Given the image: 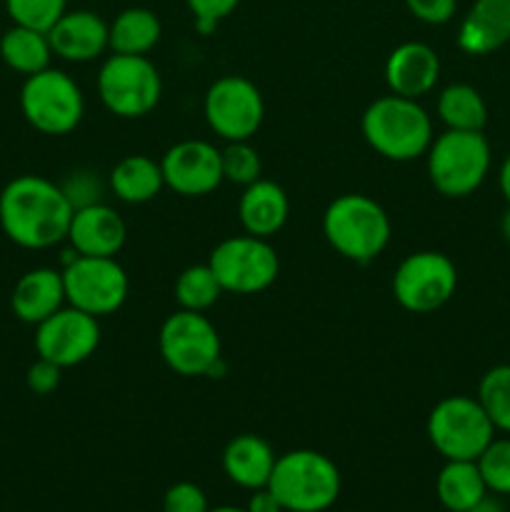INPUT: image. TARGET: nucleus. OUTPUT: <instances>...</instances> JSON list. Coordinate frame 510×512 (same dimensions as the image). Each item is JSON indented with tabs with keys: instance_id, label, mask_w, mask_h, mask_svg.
<instances>
[{
	"instance_id": "obj_1",
	"label": "nucleus",
	"mask_w": 510,
	"mask_h": 512,
	"mask_svg": "<svg viewBox=\"0 0 510 512\" xmlns=\"http://www.w3.org/2000/svg\"><path fill=\"white\" fill-rule=\"evenodd\" d=\"M73 205L43 175H18L0 193V228L15 245L45 250L68 240Z\"/></svg>"
},
{
	"instance_id": "obj_2",
	"label": "nucleus",
	"mask_w": 510,
	"mask_h": 512,
	"mask_svg": "<svg viewBox=\"0 0 510 512\" xmlns=\"http://www.w3.org/2000/svg\"><path fill=\"white\" fill-rule=\"evenodd\" d=\"M363 138L370 148L393 163H408L428 153L433 143V120L413 98L383 95L365 108Z\"/></svg>"
},
{
	"instance_id": "obj_3",
	"label": "nucleus",
	"mask_w": 510,
	"mask_h": 512,
	"mask_svg": "<svg viewBox=\"0 0 510 512\" xmlns=\"http://www.w3.org/2000/svg\"><path fill=\"white\" fill-rule=\"evenodd\" d=\"M323 233L335 253L353 263H370L388 248L390 218L378 200L345 193L325 208Z\"/></svg>"
},
{
	"instance_id": "obj_4",
	"label": "nucleus",
	"mask_w": 510,
	"mask_h": 512,
	"mask_svg": "<svg viewBox=\"0 0 510 512\" xmlns=\"http://www.w3.org/2000/svg\"><path fill=\"white\" fill-rule=\"evenodd\" d=\"M340 470L318 450H290L275 460L268 488L285 512H325L340 495Z\"/></svg>"
},
{
	"instance_id": "obj_5",
	"label": "nucleus",
	"mask_w": 510,
	"mask_h": 512,
	"mask_svg": "<svg viewBox=\"0 0 510 512\" xmlns=\"http://www.w3.org/2000/svg\"><path fill=\"white\" fill-rule=\"evenodd\" d=\"M428 178L445 198H465L483 185L490 145L483 130H445L428 148Z\"/></svg>"
},
{
	"instance_id": "obj_6",
	"label": "nucleus",
	"mask_w": 510,
	"mask_h": 512,
	"mask_svg": "<svg viewBox=\"0 0 510 512\" xmlns=\"http://www.w3.org/2000/svg\"><path fill=\"white\" fill-rule=\"evenodd\" d=\"M20 110L25 120L43 135H68L85 115L80 85L58 68L28 75L20 88Z\"/></svg>"
},
{
	"instance_id": "obj_7",
	"label": "nucleus",
	"mask_w": 510,
	"mask_h": 512,
	"mask_svg": "<svg viewBox=\"0 0 510 512\" xmlns=\"http://www.w3.org/2000/svg\"><path fill=\"white\" fill-rule=\"evenodd\" d=\"M493 438L495 428L478 398L450 395L428 415V440L445 460H478Z\"/></svg>"
},
{
	"instance_id": "obj_8",
	"label": "nucleus",
	"mask_w": 510,
	"mask_h": 512,
	"mask_svg": "<svg viewBox=\"0 0 510 512\" xmlns=\"http://www.w3.org/2000/svg\"><path fill=\"white\" fill-rule=\"evenodd\" d=\"M98 95L118 118H143L163 95V80L148 55L113 53L98 70Z\"/></svg>"
},
{
	"instance_id": "obj_9",
	"label": "nucleus",
	"mask_w": 510,
	"mask_h": 512,
	"mask_svg": "<svg viewBox=\"0 0 510 512\" xmlns=\"http://www.w3.org/2000/svg\"><path fill=\"white\" fill-rule=\"evenodd\" d=\"M158 348L165 365L183 378L210 375L220 363V335L203 313L175 310L163 320Z\"/></svg>"
},
{
	"instance_id": "obj_10",
	"label": "nucleus",
	"mask_w": 510,
	"mask_h": 512,
	"mask_svg": "<svg viewBox=\"0 0 510 512\" xmlns=\"http://www.w3.org/2000/svg\"><path fill=\"white\" fill-rule=\"evenodd\" d=\"M210 270L218 278L223 293L258 295L275 283L280 273V260L273 245L255 235L225 238L213 248L208 258Z\"/></svg>"
},
{
	"instance_id": "obj_11",
	"label": "nucleus",
	"mask_w": 510,
	"mask_h": 512,
	"mask_svg": "<svg viewBox=\"0 0 510 512\" xmlns=\"http://www.w3.org/2000/svg\"><path fill=\"white\" fill-rule=\"evenodd\" d=\"M60 273H63L65 303L93 318L113 315L128 298V275L115 258L73 255Z\"/></svg>"
},
{
	"instance_id": "obj_12",
	"label": "nucleus",
	"mask_w": 510,
	"mask_h": 512,
	"mask_svg": "<svg viewBox=\"0 0 510 512\" xmlns=\"http://www.w3.org/2000/svg\"><path fill=\"white\" fill-rule=\"evenodd\" d=\"M458 288V270L448 255L438 250L410 253L395 268L393 298L408 313L425 315L443 308Z\"/></svg>"
},
{
	"instance_id": "obj_13",
	"label": "nucleus",
	"mask_w": 510,
	"mask_h": 512,
	"mask_svg": "<svg viewBox=\"0 0 510 512\" xmlns=\"http://www.w3.org/2000/svg\"><path fill=\"white\" fill-rule=\"evenodd\" d=\"M203 115L210 130L228 143L250 140L263 125L265 100L243 75H223L205 93Z\"/></svg>"
},
{
	"instance_id": "obj_14",
	"label": "nucleus",
	"mask_w": 510,
	"mask_h": 512,
	"mask_svg": "<svg viewBox=\"0 0 510 512\" xmlns=\"http://www.w3.org/2000/svg\"><path fill=\"white\" fill-rule=\"evenodd\" d=\"M100 345L98 318L63 305L58 313L35 325V350L38 358L50 360L60 368L85 363Z\"/></svg>"
},
{
	"instance_id": "obj_15",
	"label": "nucleus",
	"mask_w": 510,
	"mask_h": 512,
	"mask_svg": "<svg viewBox=\"0 0 510 512\" xmlns=\"http://www.w3.org/2000/svg\"><path fill=\"white\" fill-rule=\"evenodd\" d=\"M165 188L183 198H203L223 183L220 150L205 140H180L165 150L163 160Z\"/></svg>"
},
{
	"instance_id": "obj_16",
	"label": "nucleus",
	"mask_w": 510,
	"mask_h": 512,
	"mask_svg": "<svg viewBox=\"0 0 510 512\" xmlns=\"http://www.w3.org/2000/svg\"><path fill=\"white\" fill-rule=\"evenodd\" d=\"M128 228L118 210L105 203H93L73 213L68 228L70 248L88 258H115L123 250Z\"/></svg>"
},
{
	"instance_id": "obj_17",
	"label": "nucleus",
	"mask_w": 510,
	"mask_h": 512,
	"mask_svg": "<svg viewBox=\"0 0 510 512\" xmlns=\"http://www.w3.org/2000/svg\"><path fill=\"white\" fill-rule=\"evenodd\" d=\"M440 78V58L428 43H400L385 60V83L390 93L420 100L435 88Z\"/></svg>"
},
{
	"instance_id": "obj_18",
	"label": "nucleus",
	"mask_w": 510,
	"mask_h": 512,
	"mask_svg": "<svg viewBox=\"0 0 510 512\" xmlns=\"http://www.w3.org/2000/svg\"><path fill=\"white\" fill-rule=\"evenodd\" d=\"M53 55L68 63H90L108 50V23L93 10H65L48 30Z\"/></svg>"
},
{
	"instance_id": "obj_19",
	"label": "nucleus",
	"mask_w": 510,
	"mask_h": 512,
	"mask_svg": "<svg viewBox=\"0 0 510 512\" xmlns=\"http://www.w3.org/2000/svg\"><path fill=\"white\" fill-rule=\"evenodd\" d=\"M65 303L63 273L53 268H35L20 275L10 295V308L18 320L28 325L43 323L53 313H58Z\"/></svg>"
},
{
	"instance_id": "obj_20",
	"label": "nucleus",
	"mask_w": 510,
	"mask_h": 512,
	"mask_svg": "<svg viewBox=\"0 0 510 512\" xmlns=\"http://www.w3.org/2000/svg\"><path fill=\"white\" fill-rule=\"evenodd\" d=\"M288 215V193L278 183L260 178L255 183L245 185L238 203V218L245 233L265 240L273 238L288 223Z\"/></svg>"
},
{
	"instance_id": "obj_21",
	"label": "nucleus",
	"mask_w": 510,
	"mask_h": 512,
	"mask_svg": "<svg viewBox=\"0 0 510 512\" xmlns=\"http://www.w3.org/2000/svg\"><path fill=\"white\" fill-rule=\"evenodd\" d=\"M510 40V0H475L458 28V45L468 55H488Z\"/></svg>"
},
{
	"instance_id": "obj_22",
	"label": "nucleus",
	"mask_w": 510,
	"mask_h": 512,
	"mask_svg": "<svg viewBox=\"0 0 510 512\" xmlns=\"http://www.w3.org/2000/svg\"><path fill=\"white\" fill-rule=\"evenodd\" d=\"M275 453L260 435H235L223 450V470L230 483L245 490L265 488L275 468Z\"/></svg>"
},
{
	"instance_id": "obj_23",
	"label": "nucleus",
	"mask_w": 510,
	"mask_h": 512,
	"mask_svg": "<svg viewBox=\"0 0 510 512\" xmlns=\"http://www.w3.org/2000/svg\"><path fill=\"white\" fill-rule=\"evenodd\" d=\"M108 185L115 198L123 200V203H150L165 188L163 168H160L158 160L148 158V155H125L110 170Z\"/></svg>"
},
{
	"instance_id": "obj_24",
	"label": "nucleus",
	"mask_w": 510,
	"mask_h": 512,
	"mask_svg": "<svg viewBox=\"0 0 510 512\" xmlns=\"http://www.w3.org/2000/svg\"><path fill=\"white\" fill-rule=\"evenodd\" d=\"M435 495L448 512H468L488 495L475 460H445L435 478Z\"/></svg>"
},
{
	"instance_id": "obj_25",
	"label": "nucleus",
	"mask_w": 510,
	"mask_h": 512,
	"mask_svg": "<svg viewBox=\"0 0 510 512\" xmlns=\"http://www.w3.org/2000/svg\"><path fill=\"white\" fill-rule=\"evenodd\" d=\"M163 35L158 15L148 8H125L108 23V48L120 55H148Z\"/></svg>"
},
{
	"instance_id": "obj_26",
	"label": "nucleus",
	"mask_w": 510,
	"mask_h": 512,
	"mask_svg": "<svg viewBox=\"0 0 510 512\" xmlns=\"http://www.w3.org/2000/svg\"><path fill=\"white\" fill-rule=\"evenodd\" d=\"M0 58L10 70L25 78L50 68L53 48H50L48 33L13 23V28L5 30L0 38Z\"/></svg>"
},
{
	"instance_id": "obj_27",
	"label": "nucleus",
	"mask_w": 510,
	"mask_h": 512,
	"mask_svg": "<svg viewBox=\"0 0 510 512\" xmlns=\"http://www.w3.org/2000/svg\"><path fill=\"white\" fill-rule=\"evenodd\" d=\"M438 115L448 130H483L488 123L485 100L473 85H448L438 95Z\"/></svg>"
},
{
	"instance_id": "obj_28",
	"label": "nucleus",
	"mask_w": 510,
	"mask_h": 512,
	"mask_svg": "<svg viewBox=\"0 0 510 512\" xmlns=\"http://www.w3.org/2000/svg\"><path fill=\"white\" fill-rule=\"evenodd\" d=\"M175 300H178L180 310H193V313H205L208 308H213L218 303V298L223 295L218 278L210 270V265H190L183 273L178 275L173 288Z\"/></svg>"
},
{
	"instance_id": "obj_29",
	"label": "nucleus",
	"mask_w": 510,
	"mask_h": 512,
	"mask_svg": "<svg viewBox=\"0 0 510 512\" xmlns=\"http://www.w3.org/2000/svg\"><path fill=\"white\" fill-rule=\"evenodd\" d=\"M478 403L483 405L495 430L510 433V365L488 370L478 385Z\"/></svg>"
},
{
	"instance_id": "obj_30",
	"label": "nucleus",
	"mask_w": 510,
	"mask_h": 512,
	"mask_svg": "<svg viewBox=\"0 0 510 512\" xmlns=\"http://www.w3.org/2000/svg\"><path fill=\"white\" fill-rule=\"evenodd\" d=\"M220 163H223V180L235 185H250L260 180L263 163H260L258 150L250 145V140H235L220 150Z\"/></svg>"
},
{
	"instance_id": "obj_31",
	"label": "nucleus",
	"mask_w": 510,
	"mask_h": 512,
	"mask_svg": "<svg viewBox=\"0 0 510 512\" xmlns=\"http://www.w3.org/2000/svg\"><path fill=\"white\" fill-rule=\"evenodd\" d=\"M5 10L15 25L48 33L68 10V0H5Z\"/></svg>"
},
{
	"instance_id": "obj_32",
	"label": "nucleus",
	"mask_w": 510,
	"mask_h": 512,
	"mask_svg": "<svg viewBox=\"0 0 510 512\" xmlns=\"http://www.w3.org/2000/svg\"><path fill=\"white\" fill-rule=\"evenodd\" d=\"M485 488L493 495H510V438L495 440L475 460Z\"/></svg>"
},
{
	"instance_id": "obj_33",
	"label": "nucleus",
	"mask_w": 510,
	"mask_h": 512,
	"mask_svg": "<svg viewBox=\"0 0 510 512\" xmlns=\"http://www.w3.org/2000/svg\"><path fill=\"white\" fill-rule=\"evenodd\" d=\"M208 495L195 483H175L165 490L163 512H208Z\"/></svg>"
},
{
	"instance_id": "obj_34",
	"label": "nucleus",
	"mask_w": 510,
	"mask_h": 512,
	"mask_svg": "<svg viewBox=\"0 0 510 512\" xmlns=\"http://www.w3.org/2000/svg\"><path fill=\"white\" fill-rule=\"evenodd\" d=\"M65 198L70 200L73 210L85 208V205L103 203L100 195H103V183L95 178V173H88V170H78V173H70V178L65 183H60Z\"/></svg>"
},
{
	"instance_id": "obj_35",
	"label": "nucleus",
	"mask_w": 510,
	"mask_h": 512,
	"mask_svg": "<svg viewBox=\"0 0 510 512\" xmlns=\"http://www.w3.org/2000/svg\"><path fill=\"white\" fill-rule=\"evenodd\" d=\"M185 3H188L200 33H210L220 20L228 18L238 8L240 0H185Z\"/></svg>"
},
{
	"instance_id": "obj_36",
	"label": "nucleus",
	"mask_w": 510,
	"mask_h": 512,
	"mask_svg": "<svg viewBox=\"0 0 510 512\" xmlns=\"http://www.w3.org/2000/svg\"><path fill=\"white\" fill-rule=\"evenodd\" d=\"M405 8L420 23L443 25L453 20L455 10H458V0H405Z\"/></svg>"
},
{
	"instance_id": "obj_37",
	"label": "nucleus",
	"mask_w": 510,
	"mask_h": 512,
	"mask_svg": "<svg viewBox=\"0 0 510 512\" xmlns=\"http://www.w3.org/2000/svg\"><path fill=\"white\" fill-rule=\"evenodd\" d=\"M60 373H63V368H60V365L50 363V360H45V358H38L28 368V375H25V383H28L30 393L50 395V393H53V390H58Z\"/></svg>"
},
{
	"instance_id": "obj_38",
	"label": "nucleus",
	"mask_w": 510,
	"mask_h": 512,
	"mask_svg": "<svg viewBox=\"0 0 510 512\" xmlns=\"http://www.w3.org/2000/svg\"><path fill=\"white\" fill-rule=\"evenodd\" d=\"M245 510L248 512H285L283 505L278 503V498L273 495V490L265 485V488H258V490H250V500L248 505H245Z\"/></svg>"
},
{
	"instance_id": "obj_39",
	"label": "nucleus",
	"mask_w": 510,
	"mask_h": 512,
	"mask_svg": "<svg viewBox=\"0 0 510 512\" xmlns=\"http://www.w3.org/2000/svg\"><path fill=\"white\" fill-rule=\"evenodd\" d=\"M468 512H505V508L498 498H493V495L488 493L478 505H473Z\"/></svg>"
},
{
	"instance_id": "obj_40",
	"label": "nucleus",
	"mask_w": 510,
	"mask_h": 512,
	"mask_svg": "<svg viewBox=\"0 0 510 512\" xmlns=\"http://www.w3.org/2000/svg\"><path fill=\"white\" fill-rule=\"evenodd\" d=\"M500 190H503L505 200H508V205H510V155L505 158L503 168H500Z\"/></svg>"
},
{
	"instance_id": "obj_41",
	"label": "nucleus",
	"mask_w": 510,
	"mask_h": 512,
	"mask_svg": "<svg viewBox=\"0 0 510 512\" xmlns=\"http://www.w3.org/2000/svg\"><path fill=\"white\" fill-rule=\"evenodd\" d=\"M500 228H503L505 240H508V243H510V208H508V213L503 215V223H500Z\"/></svg>"
},
{
	"instance_id": "obj_42",
	"label": "nucleus",
	"mask_w": 510,
	"mask_h": 512,
	"mask_svg": "<svg viewBox=\"0 0 510 512\" xmlns=\"http://www.w3.org/2000/svg\"><path fill=\"white\" fill-rule=\"evenodd\" d=\"M208 512H248V510L235 508V505H218V508H210Z\"/></svg>"
}]
</instances>
